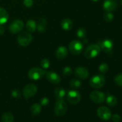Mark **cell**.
<instances>
[{"mask_svg":"<svg viewBox=\"0 0 122 122\" xmlns=\"http://www.w3.org/2000/svg\"><path fill=\"white\" fill-rule=\"evenodd\" d=\"M106 103L110 107H114L117 103V100L113 95H108L106 98Z\"/></svg>","mask_w":122,"mask_h":122,"instance_id":"23","label":"cell"},{"mask_svg":"<svg viewBox=\"0 0 122 122\" xmlns=\"http://www.w3.org/2000/svg\"><path fill=\"white\" fill-rule=\"evenodd\" d=\"M24 23L21 20H15L12 21L9 27L10 31L13 33H17L23 29Z\"/></svg>","mask_w":122,"mask_h":122,"instance_id":"11","label":"cell"},{"mask_svg":"<svg viewBox=\"0 0 122 122\" xmlns=\"http://www.w3.org/2000/svg\"><path fill=\"white\" fill-rule=\"evenodd\" d=\"M67 106L64 100H57L55 105V114L57 116H63L67 112Z\"/></svg>","mask_w":122,"mask_h":122,"instance_id":"5","label":"cell"},{"mask_svg":"<svg viewBox=\"0 0 122 122\" xmlns=\"http://www.w3.org/2000/svg\"><path fill=\"white\" fill-rule=\"evenodd\" d=\"M69 51L72 54L79 55L82 52L83 50V45L81 42L77 40H73L71 41L69 45Z\"/></svg>","mask_w":122,"mask_h":122,"instance_id":"3","label":"cell"},{"mask_svg":"<svg viewBox=\"0 0 122 122\" xmlns=\"http://www.w3.org/2000/svg\"><path fill=\"white\" fill-rule=\"evenodd\" d=\"M104 18L107 22H111L114 19V15L111 12L107 11L104 15Z\"/></svg>","mask_w":122,"mask_h":122,"instance_id":"28","label":"cell"},{"mask_svg":"<svg viewBox=\"0 0 122 122\" xmlns=\"http://www.w3.org/2000/svg\"><path fill=\"white\" fill-rule=\"evenodd\" d=\"M71 73H72V70L70 67H66L63 69V74L64 76H69L71 75Z\"/></svg>","mask_w":122,"mask_h":122,"instance_id":"31","label":"cell"},{"mask_svg":"<svg viewBox=\"0 0 122 122\" xmlns=\"http://www.w3.org/2000/svg\"><path fill=\"white\" fill-rule=\"evenodd\" d=\"M92 1H98L99 0H92Z\"/></svg>","mask_w":122,"mask_h":122,"instance_id":"37","label":"cell"},{"mask_svg":"<svg viewBox=\"0 0 122 122\" xmlns=\"http://www.w3.org/2000/svg\"><path fill=\"white\" fill-rule=\"evenodd\" d=\"M99 46L102 51L106 52H109L113 50V43L110 39H105L100 42Z\"/></svg>","mask_w":122,"mask_h":122,"instance_id":"12","label":"cell"},{"mask_svg":"<svg viewBox=\"0 0 122 122\" xmlns=\"http://www.w3.org/2000/svg\"><path fill=\"white\" fill-rule=\"evenodd\" d=\"M70 85L73 88H79L81 86V82L77 79H72L70 82Z\"/></svg>","mask_w":122,"mask_h":122,"instance_id":"27","label":"cell"},{"mask_svg":"<svg viewBox=\"0 0 122 122\" xmlns=\"http://www.w3.org/2000/svg\"><path fill=\"white\" fill-rule=\"evenodd\" d=\"M98 69L101 73H107L108 71L109 67H108V66L107 63H104L100 64Z\"/></svg>","mask_w":122,"mask_h":122,"instance_id":"26","label":"cell"},{"mask_svg":"<svg viewBox=\"0 0 122 122\" xmlns=\"http://www.w3.org/2000/svg\"><path fill=\"white\" fill-rule=\"evenodd\" d=\"M105 77L103 75H97L93 76L90 79L89 84L93 88L98 89L104 86L105 84Z\"/></svg>","mask_w":122,"mask_h":122,"instance_id":"4","label":"cell"},{"mask_svg":"<svg viewBox=\"0 0 122 122\" xmlns=\"http://www.w3.org/2000/svg\"><path fill=\"white\" fill-rule=\"evenodd\" d=\"M114 82L117 85L122 86V73L119 74L114 78Z\"/></svg>","mask_w":122,"mask_h":122,"instance_id":"30","label":"cell"},{"mask_svg":"<svg viewBox=\"0 0 122 122\" xmlns=\"http://www.w3.org/2000/svg\"><path fill=\"white\" fill-rule=\"evenodd\" d=\"M45 75V70L41 68L34 67L31 69L28 72V77L30 79L38 81L42 78Z\"/></svg>","mask_w":122,"mask_h":122,"instance_id":"2","label":"cell"},{"mask_svg":"<svg viewBox=\"0 0 122 122\" xmlns=\"http://www.w3.org/2000/svg\"><path fill=\"white\" fill-rule=\"evenodd\" d=\"M67 98L69 102L73 104H77L81 101V94L76 90H70L68 92Z\"/></svg>","mask_w":122,"mask_h":122,"instance_id":"8","label":"cell"},{"mask_svg":"<svg viewBox=\"0 0 122 122\" xmlns=\"http://www.w3.org/2000/svg\"><path fill=\"white\" fill-rule=\"evenodd\" d=\"M101 51V48L97 44H92L87 47L85 51L84 56L87 58H92L99 55Z\"/></svg>","mask_w":122,"mask_h":122,"instance_id":"1","label":"cell"},{"mask_svg":"<svg viewBox=\"0 0 122 122\" xmlns=\"http://www.w3.org/2000/svg\"><path fill=\"white\" fill-rule=\"evenodd\" d=\"M117 2L114 0H106L103 4V8L106 11L111 12L117 8Z\"/></svg>","mask_w":122,"mask_h":122,"instance_id":"15","label":"cell"},{"mask_svg":"<svg viewBox=\"0 0 122 122\" xmlns=\"http://www.w3.org/2000/svg\"><path fill=\"white\" fill-rule=\"evenodd\" d=\"M41 66H42V67L44 69H48L49 67L50 66V61L48 59H43L41 61Z\"/></svg>","mask_w":122,"mask_h":122,"instance_id":"29","label":"cell"},{"mask_svg":"<svg viewBox=\"0 0 122 122\" xmlns=\"http://www.w3.org/2000/svg\"><path fill=\"white\" fill-rule=\"evenodd\" d=\"M68 54V50L66 47L60 46L58 48L56 51V56L59 59H63L67 57Z\"/></svg>","mask_w":122,"mask_h":122,"instance_id":"16","label":"cell"},{"mask_svg":"<svg viewBox=\"0 0 122 122\" xmlns=\"http://www.w3.org/2000/svg\"><path fill=\"white\" fill-rule=\"evenodd\" d=\"M66 91L61 87H58L55 89V95L57 97V100H64L66 97Z\"/></svg>","mask_w":122,"mask_h":122,"instance_id":"18","label":"cell"},{"mask_svg":"<svg viewBox=\"0 0 122 122\" xmlns=\"http://www.w3.org/2000/svg\"><path fill=\"white\" fill-rule=\"evenodd\" d=\"M23 4L27 8H30L33 5V0H23Z\"/></svg>","mask_w":122,"mask_h":122,"instance_id":"35","label":"cell"},{"mask_svg":"<svg viewBox=\"0 0 122 122\" xmlns=\"http://www.w3.org/2000/svg\"><path fill=\"white\" fill-rule=\"evenodd\" d=\"M97 113L98 117L103 120H109L110 119H111V117L112 116L110 110L104 106L98 108Z\"/></svg>","mask_w":122,"mask_h":122,"instance_id":"7","label":"cell"},{"mask_svg":"<svg viewBox=\"0 0 122 122\" xmlns=\"http://www.w3.org/2000/svg\"><path fill=\"white\" fill-rule=\"evenodd\" d=\"M46 21L44 18H41L39 19L37 24V29L40 32H43L46 29Z\"/></svg>","mask_w":122,"mask_h":122,"instance_id":"21","label":"cell"},{"mask_svg":"<svg viewBox=\"0 0 122 122\" xmlns=\"http://www.w3.org/2000/svg\"><path fill=\"white\" fill-rule=\"evenodd\" d=\"M49 102H50V100H49V99L47 97L42 98L40 101L41 105L44 106H47V105L49 104Z\"/></svg>","mask_w":122,"mask_h":122,"instance_id":"33","label":"cell"},{"mask_svg":"<svg viewBox=\"0 0 122 122\" xmlns=\"http://www.w3.org/2000/svg\"><path fill=\"white\" fill-rule=\"evenodd\" d=\"M4 33V28L2 26L0 25V35H2Z\"/></svg>","mask_w":122,"mask_h":122,"instance_id":"36","label":"cell"},{"mask_svg":"<svg viewBox=\"0 0 122 122\" xmlns=\"http://www.w3.org/2000/svg\"><path fill=\"white\" fill-rule=\"evenodd\" d=\"M37 24L33 20H29L26 23V29L30 32H34L36 30Z\"/></svg>","mask_w":122,"mask_h":122,"instance_id":"20","label":"cell"},{"mask_svg":"<svg viewBox=\"0 0 122 122\" xmlns=\"http://www.w3.org/2000/svg\"><path fill=\"white\" fill-rule=\"evenodd\" d=\"M77 36L79 38H81V39L85 38L86 36V31L84 28L81 27V28L77 30Z\"/></svg>","mask_w":122,"mask_h":122,"instance_id":"25","label":"cell"},{"mask_svg":"<svg viewBox=\"0 0 122 122\" xmlns=\"http://www.w3.org/2000/svg\"></svg>","mask_w":122,"mask_h":122,"instance_id":"38","label":"cell"},{"mask_svg":"<svg viewBox=\"0 0 122 122\" xmlns=\"http://www.w3.org/2000/svg\"><path fill=\"white\" fill-rule=\"evenodd\" d=\"M41 105L39 104H33L30 107V112L34 116H37L40 114L41 112Z\"/></svg>","mask_w":122,"mask_h":122,"instance_id":"22","label":"cell"},{"mask_svg":"<svg viewBox=\"0 0 122 122\" xmlns=\"http://www.w3.org/2000/svg\"><path fill=\"white\" fill-rule=\"evenodd\" d=\"M8 20V14L4 8L0 7V25L5 23Z\"/></svg>","mask_w":122,"mask_h":122,"instance_id":"17","label":"cell"},{"mask_svg":"<svg viewBox=\"0 0 122 122\" xmlns=\"http://www.w3.org/2000/svg\"><path fill=\"white\" fill-rule=\"evenodd\" d=\"M37 91H38V89H37L36 86L34 84L30 83V84L27 85L24 88L23 91L25 99L28 100L29 98L33 97V95H35Z\"/></svg>","mask_w":122,"mask_h":122,"instance_id":"9","label":"cell"},{"mask_svg":"<svg viewBox=\"0 0 122 122\" xmlns=\"http://www.w3.org/2000/svg\"><path fill=\"white\" fill-rule=\"evenodd\" d=\"M61 26L62 28L65 30H70L73 27V22L70 19H66L61 21Z\"/></svg>","mask_w":122,"mask_h":122,"instance_id":"19","label":"cell"},{"mask_svg":"<svg viewBox=\"0 0 122 122\" xmlns=\"http://www.w3.org/2000/svg\"><path fill=\"white\" fill-rule=\"evenodd\" d=\"M1 120L2 122H13L14 121V116L11 113L7 112L2 115Z\"/></svg>","mask_w":122,"mask_h":122,"instance_id":"24","label":"cell"},{"mask_svg":"<svg viewBox=\"0 0 122 122\" xmlns=\"http://www.w3.org/2000/svg\"><path fill=\"white\" fill-rule=\"evenodd\" d=\"M11 96L15 99H19L20 98V92L17 89H14L11 91Z\"/></svg>","mask_w":122,"mask_h":122,"instance_id":"32","label":"cell"},{"mask_svg":"<svg viewBox=\"0 0 122 122\" xmlns=\"http://www.w3.org/2000/svg\"><path fill=\"white\" fill-rule=\"evenodd\" d=\"M75 75L78 78L81 79H85L89 76V71L86 68L83 67H79L75 70Z\"/></svg>","mask_w":122,"mask_h":122,"instance_id":"14","label":"cell"},{"mask_svg":"<svg viewBox=\"0 0 122 122\" xmlns=\"http://www.w3.org/2000/svg\"><path fill=\"white\" fill-rule=\"evenodd\" d=\"M111 118H112L113 121L115 122H119L120 121V120H121V117H120V115H119V114H113V116H112Z\"/></svg>","mask_w":122,"mask_h":122,"instance_id":"34","label":"cell"},{"mask_svg":"<svg viewBox=\"0 0 122 122\" xmlns=\"http://www.w3.org/2000/svg\"><path fill=\"white\" fill-rule=\"evenodd\" d=\"M46 76L47 79L50 82L54 84H58L61 82V78L59 75L54 71H48L46 72Z\"/></svg>","mask_w":122,"mask_h":122,"instance_id":"13","label":"cell"},{"mask_svg":"<svg viewBox=\"0 0 122 122\" xmlns=\"http://www.w3.org/2000/svg\"><path fill=\"white\" fill-rule=\"evenodd\" d=\"M92 101L97 104H101L106 100V95L103 92L98 91H94L89 95Z\"/></svg>","mask_w":122,"mask_h":122,"instance_id":"10","label":"cell"},{"mask_svg":"<svg viewBox=\"0 0 122 122\" xmlns=\"http://www.w3.org/2000/svg\"><path fill=\"white\" fill-rule=\"evenodd\" d=\"M32 40V36L30 33L27 32H21L19 35L17 42L20 45L22 46H27Z\"/></svg>","mask_w":122,"mask_h":122,"instance_id":"6","label":"cell"}]
</instances>
